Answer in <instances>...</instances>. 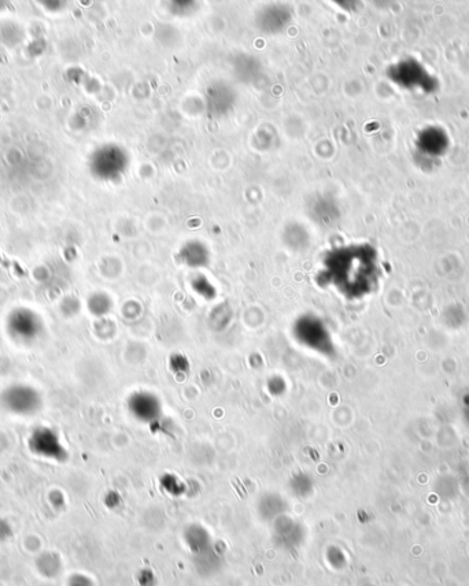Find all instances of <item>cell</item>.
<instances>
[{
  "label": "cell",
  "instance_id": "1",
  "mask_svg": "<svg viewBox=\"0 0 469 586\" xmlns=\"http://www.w3.org/2000/svg\"><path fill=\"white\" fill-rule=\"evenodd\" d=\"M291 333L294 341L306 351L324 358H332L335 355L334 339L324 321L315 315L298 318Z\"/></svg>",
  "mask_w": 469,
  "mask_h": 586
},
{
  "label": "cell",
  "instance_id": "2",
  "mask_svg": "<svg viewBox=\"0 0 469 586\" xmlns=\"http://www.w3.org/2000/svg\"><path fill=\"white\" fill-rule=\"evenodd\" d=\"M128 410L133 418L144 425H159L163 418V410L161 400L156 393L147 391H139L133 393L128 400Z\"/></svg>",
  "mask_w": 469,
  "mask_h": 586
},
{
  "label": "cell",
  "instance_id": "3",
  "mask_svg": "<svg viewBox=\"0 0 469 586\" xmlns=\"http://www.w3.org/2000/svg\"><path fill=\"white\" fill-rule=\"evenodd\" d=\"M169 368L175 374H187L189 371V362L182 354H173L169 359Z\"/></svg>",
  "mask_w": 469,
  "mask_h": 586
},
{
  "label": "cell",
  "instance_id": "4",
  "mask_svg": "<svg viewBox=\"0 0 469 586\" xmlns=\"http://www.w3.org/2000/svg\"><path fill=\"white\" fill-rule=\"evenodd\" d=\"M266 388L271 392V395H273V396H282L283 393L287 391V384H285V381L283 379L282 377L275 375V377H271L268 379Z\"/></svg>",
  "mask_w": 469,
  "mask_h": 586
}]
</instances>
